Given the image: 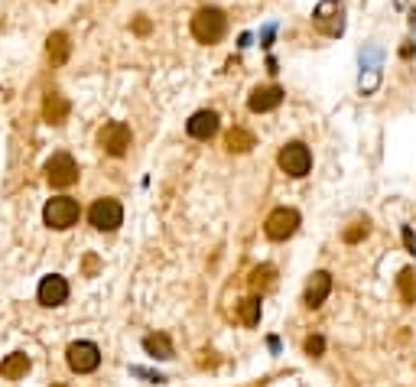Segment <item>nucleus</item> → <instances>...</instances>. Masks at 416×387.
Wrapping results in <instances>:
<instances>
[{
  "instance_id": "nucleus-1",
  "label": "nucleus",
  "mask_w": 416,
  "mask_h": 387,
  "mask_svg": "<svg viewBox=\"0 0 416 387\" xmlns=\"http://www.w3.org/2000/svg\"><path fill=\"white\" fill-rule=\"evenodd\" d=\"M224 33H228V16H224V10L202 7L199 13L192 16V36L199 39V43H205V46H215V43H221Z\"/></svg>"
},
{
  "instance_id": "nucleus-2",
  "label": "nucleus",
  "mask_w": 416,
  "mask_h": 387,
  "mask_svg": "<svg viewBox=\"0 0 416 387\" xmlns=\"http://www.w3.org/2000/svg\"><path fill=\"white\" fill-rule=\"evenodd\" d=\"M312 26H316L322 36L335 39L345 33V4L341 0H322L312 13Z\"/></svg>"
},
{
  "instance_id": "nucleus-3",
  "label": "nucleus",
  "mask_w": 416,
  "mask_h": 387,
  "mask_svg": "<svg viewBox=\"0 0 416 387\" xmlns=\"http://www.w3.org/2000/svg\"><path fill=\"white\" fill-rule=\"evenodd\" d=\"M277 163H280V170H283L286 176L302 179L309 170H312V153H309V147H306V143L293 140V143H286V147L280 150Z\"/></svg>"
},
{
  "instance_id": "nucleus-4",
  "label": "nucleus",
  "mask_w": 416,
  "mask_h": 387,
  "mask_svg": "<svg viewBox=\"0 0 416 387\" xmlns=\"http://www.w3.org/2000/svg\"><path fill=\"white\" fill-rule=\"evenodd\" d=\"M43 218L46 225L55 228V231H65L78 222V202L69 199V195H59V199H49L46 209H43Z\"/></svg>"
},
{
  "instance_id": "nucleus-5",
  "label": "nucleus",
  "mask_w": 416,
  "mask_h": 387,
  "mask_svg": "<svg viewBox=\"0 0 416 387\" xmlns=\"http://www.w3.org/2000/svg\"><path fill=\"white\" fill-rule=\"evenodd\" d=\"M131 127L127 124H121V121H111V124H104L101 127V133H98V143H101V150L108 156H124L127 150H131Z\"/></svg>"
},
{
  "instance_id": "nucleus-6",
  "label": "nucleus",
  "mask_w": 416,
  "mask_h": 387,
  "mask_svg": "<svg viewBox=\"0 0 416 387\" xmlns=\"http://www.w3.org/2000/svg\"><path fill=\"white\" fill-rule=\"evenodd\" d=\"M88 222H92L98 231H114V228H121L124 222V209L117 199H98L92 205V212H88Z\"/></svg>"
},
{
  "instance_id": "nucleus-7",
  "label": "nucleus",
  "mask_w": 416,
  "mask_h": 387,
  "mask_svg": "<svg viewBox=\"0 0 416 387\" xmlns=\"http://www.w3.org/2000/svg\"><path fill=\"white\" fill-rule=\"evenodd\" d=\"M296 228H300V212L296 209H277V212H270L263 231H267L270 241H286V238H293L296 234Z\"/></svg>"
},
{
  "instance_id": "nucleus-8",
  "label": "nucleus",
  "mask_w": 416,
  "mask_h": 387,
  "mask_svg": "<svg viewBox=\"0 0 416 387\" xmlns=\"http://www.w3.org/2000/svg\"><path fill=\"white\" fill-rule=\"evenodd\" d=\"M46 179L55 189H69L78 182V166L69 153H55L53 160L46 163Z\"/></svg>"
},
{
  "instance_id": "nucleus-9",
  "label": "nucleus",
  "mask_w": 416,
  "mask_h": 387,
  "mask_svg": "<svg viewBox=\"0 0 416 387\" xmlns=\"http://www.w3.org/2000/svg\"><path fill=\"white\" fill-rule=\"evenodd\" d=\"M65 358H69V368L75 374H92L101 364V351L92 342H75V345H69V355Z\"/></svg>"
},
{
  "instance_id": "nucleus-10",
  "label": "nucleus",
  "mask_w": 416,
  "mask_h": 387,
  "mask_svg": "<svg viewBox=\"0 0 416 387\" xmlns=\"http://www.w3.org/2000/svg\"><path fill=\"white\" fill-rule=\"evenodd\" d=\"M280 101H283V88L267 85V88H254V92H251V98H247V108L254 111V114H267V111L280 108Z\"/></svg>"
},
{
  "instance_id": "nucleus-11",
  "label": "nucleus",
  "mask_w": 416,
  "mask_h": 387,
  "mask_svg": "<svg viewBox=\"0 0 416 387\" xmlns=\"http://www.w3.org/2000/svg\"><path fill=\"white\" fill-rule=\"evenodd\" d=\"M69 300V283H65V277H43V283H39V302L43 306H62V302Z\"/></svg>"
},
{
  "instance_id": "nucleus-12",
  "label": "nucleus",
  "mask_w": 416,
  "mask_h": 387,
  "mask_svg": "<svg viewBox=\"0 0 416 387\" xmlns=\"http://www.w3.org/2000/svg\"><path fill=\"white\" fill-rule=\"evenodd\" d=\"M332 293V273H325V271H316L312 277H309V283H306V306L309 310H316V306H322L325 302V296Z\"/></svg>"
},
{
  "instance_id": "nucleus-13",
  "label": "nucleus",
  "mask_w": 416,
  "mask_h": 387,
  "mask_svg": "<svg viewBox=\"0 0 416 387\" xmlns=\"http://www.w3.org/2000/svg\"><path fill=\"white\" fill-rule=\"evenodd\" d=\"M185 131H189V137H195V140L215 137V133H218V114H215V111H199V114L189 117Z\"/></svg>"
},
{
  "instance_id": "nucleus-14",
  "label": "nucleus",
  "mask_w": 416,
  "mask_h": 387,
  "mask_svg": "<svg viewBox=\"0 0 416 387\" xmlns=\"http://www.w3.org/2000/svg\"><path fill=\"white\" fill-rule=\"evenodd\" d=\"M43 117H46L49 124H62L65 117H69V101L62 98L59 92H49L43 98Z\"/></svg>"
},
{
  "instance_id": "nucleus-15",
  "label": "nucleus",
  "mask_w": 416,
  "mask_h": 387,
  "mask_svg": "<svg viewBox=\"0 0 416 387\" xmlns=\"http://www.w3.org/2000/svg\"><path fill=\"white\" fill-rule=\"evenodd\" d=\"M26 371H30V358H26L23 351H13V355H7L4 361H0V374H4L7 381L26 378Z\"/></svg>"
},
{
  "instance_id": "nucleus-16",
  "label": "nucleus",
  "mask_w": 416,
  "mask_h": 387,
  "mask_svg": "<svg viewBox=\"0 0 416 387\" xmlns=\"http://www.w3.org/2000/svg\"><path fill=\"white\" fill-rule=\"evenodd\" d=\"M224 143H228V150H231V153H247V150L254 147V133L244 131V127H231V131H228V137H224Z\"/></svg>"
},
{
  "instance_id": "nucleus-17",
  "label": "nucleus",
  "mask_w": 416,
  "mask_h": 387,
  "mask_svg": "<svg viewBox=\"0 0 416 387\" xmlns=\"http://www.w3.org/2000/svg\"><path fill=\"white\" fill-rule=\"evenodd\" d=\"M143 349H147V355L160 358V361H170L173 358V342L166 339V335H147V339H143Z\"/></svg>"
},
{
  "instance_id": "nucleus-18",
  "label": "nucleus",
  "mask_w": 416,
  "mask_h": 387,
  "mask_svg": "<svg viewBox=\"0 0 416 387\" xmlns=\"http://www.w3.org/2000/svg\"><path fill=\"white\" fill-rule=\"evenodd\" d=\"M273 277H277V271H273L270 263L254 267V271H251V290H254V293H267V290L273 287Z\"/></svg>"
},
{
  "instance_id": "nucleus-19",
  "label": "nucleus",
  "mask_w": 416,
  "mask_h": 387,
  "mask_svg": "<svg viewBox=\"0 0 416 387\" xmlns=\"http://www.w3.org/2000/svg\"><path fill=\"white\" fill-rule=\"evenodd\" d=\"M46 43H49V59H53V62L55 65H62V62H65V59H69V36H65V33H53V36H49L46 39Z\"/></svg>"
},
{
  "instance_id": "nucleus-20",
  "label": "nucleus",
  "mask_w": 416,
  "mask_h": 387,
  "mask_svg": "<svg viewBox=\"0 0 416 387\" xmlns=\"http://www.w3.org/2000/svg\"><path fill=\"white\" fill-rule=\"evenodd\" d=\"M397 287H400V296L407 306H416V273L410 271H400V277H397Z\"/></svg>"
},
{
  "instance_id": "nucleus-21",
  "label": "nucleus",
  "mask_w": 416,
  "mask_h": 387,
  "mask_svg": "<svg viewBox=\"0 0 416 387\" xmlns=\"http://www.w3.org/2000/svg\"><path fill=\"white\" fill-rule=\"evenodd\" d=\"M238 316H241V322H244V325H257V322H261V300H257V296L244 300L238 306Z\"/></svg>"
},
{
  "instance_id": "nucleus-22",
  "label": "nucleus",
  "mask_w": 416,
  "mask_h": 387,
  "mask_svg": "<svg viewBox=\"0 0 416 387\" xmlns=\"http://www.w3.org/2000/svg\"><path fill=\"white\" fill-rule=\"evenodd\" d=\"M368 231H371L368 222H355V225H351V228L345 231V241H348V244H358L361 238H368Z\"/></svg>"
},
{
  "instance_id": "nucleus-23",
  "label": "nucleus",
  "mask_w": 416,
  "mask_h": 387,
  "mask_svg": "<svg viewBox=\"0 0 416 387\" xmlns=\"http://www.w3.org/2000/svg\"><path fill=\"white\" fill-rule=\"evenodd\" d=\"M322 351H325V339H322V335H309V339H306V355L319 358Z\"/></svg>"
},
{
  "instance_id": "nucleus-24",
  "label": "nucleus",
  "mask_w": 416,
  "mask_h": 387,
  "mask_svg": "<svg viewBox=\"0 0 416 387\" xmlns=\"http://www.w3.org/2000/svg\"><path fill=\"white\" fill-rule=\"evenodd\" d=\"M403 244H407L410 254H416V238H413V231H410V228H403Z\"/></svg>"
},
{
  "instance_id": "nucleus-25",
  "label": "nucleus",
  "mask_w": 416,
  "mask_h": 387,
  "mask_svg": "<svg viewBox=\"0 0 416 387\" xmlns=\"http://www.w3.org/2000/svg\"><path fill=\"white\" fill-rule=\"evenodd\" d=\"M85 273H88V277H94V273H98V257H94V254L85 257Z\"/></svg>"
},
{
  "instance_id": "nucleus-26",
  "label": "nucleus",
  "mask_w": 416,
  "mask_h": 387,
  "mask_svg": "<svg viewBox=\"0 0 416 387\" xmlns=\"http://www.w3.org/2000/svg\"><path fill=\"white\" fill-rule=\"evenodd\" d=\"M133 30H137L140 36H143V33H150V20H143V16H140L137 23H133Z\"/></svg>"
},
{
  "instance_id": "nucleus-27",
  "label": "nucleus",
  "mask_w": 416,
  "mask_h": 387,
  "mask_svg": "<svg viewBox=\"0 0 416 387\" xmlns=\"http://www.w3.org/2000/svg\"><path fill=\"white\" fill-rule=\"evenodd\" d=\"M53 387H62V384H53Z\"/></svg>"
}]
</instances>
